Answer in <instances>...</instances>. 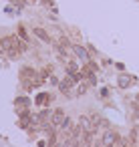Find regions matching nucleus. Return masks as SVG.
I'll list each match as a JSON object with an SVG mask.
<instances>
[{
    "instance_id": "nucleus-6",
    "label": "nucleus",
    "mask_w": 139,
    "mask_h": 147,
    "mask_svg": "<svg viewBox=\"0 0 139 147\" xmlns=\"http://www.w3.org/2000/svg\"><path fill=\"white\" fill-rule=\"evenodd\" d=\"M32 32H34V36H38V38H40L43 42H49V40H51V38H49V32H47L45 28H40V26H36V28H34Z\"/></svg>"
},
{
    "instance_id": "nucleus-5",
    "label": "nucleus",
    "mask_w": 139,
    "mask_h": 147,
    "mask_svg": "<svg viewBox=\"0 0 139 147\" xmlns=\"http://www.w3.org/2000/svg\"><path fill=\"white\" fill-rule=\"evenodd\" d=\"M73 51H75V55L81 59V61H85V63H89V55H87V51L83 49V47H79V45H75L73 47Z\"/></svg>"
},
{
    "instance_id": "nucleus-4",
    "label": "nucleus",
    "mask_w": 139,
    "mask_h": 147,
    "mask_svg": "<svg viewBox=\"0 0 139 147\" xmlns=\"http://www.w3.org/2000/svg\"><path fill=\"white\" fill-rule=\"evenodd\" d=\"M79 127L85 131V133H95V127H93V119H89V117H81L79 119Z\"/></svg>"
},
{
    "instance_id": "nucleus-10",
    "label": "nucleus",
    "mask_w": 139,
    "mask_h": 147,
    "mask_svg": "<svg viewBox=\"0 0 139 147\" xmlns=\"http://www.w3.org/2000/svg\"><path fill=\"white\" fill-rule=\"evenodd\" d=\"M18 34H20V38H22V40H26V42H28V36H26V30H24L22 26L18 28Z\"/></svg>"
},
{
    "instance_id": "nucleus-9",
    "label": "nucleus",
    "mask_w": 139,
    "mask_h": 147,
    "mask_svg": "<svg viewBox=\"0 0 139 147\" xmlns=\"http://www.w3.org/2000/svg\"><path fill=\"white\" fill-rule=\"evenodd\" d=\"M79 73V65L77 63H67V75H77Z\"/></svg>"
},
{
    "instance_id": "nucleus-11",
    "label": "nucleus",
    "mask_w": 139,
    "mask_h": 147,
    "mask_svg": "<svg viewBox=\"0 0 139 147\" xmlns=\"http://www.w3.org/2000/svg\"><path fill=\"white\" fill-rule=\"evenodd\" d=\"M16 105H28V99H24V97H18V99H16Z\"/></svg>"
},
{
    "instance_id": "nucleus-8",
    "label": "nucleus",
    "mask_w": 139,
    "mask_h": 147,
    "mask_svg": "<svg viewBox=\"0 0 139 147\" xmlns=\"http://www.w3.org/2000/svg\"><path fill=\"white\" fill-rule=\"evenodd\" d=\"M129 85H131V79H129L127 75H119V87H121V89H127Z\"/></svg>"
},
{
    "instance_id": "nucleus-7",
    "label": "nucleus",
    "mask_w": 139,
    "mask_h": 147,
    "mask_svg": "<svg viewBox=\"0 0 139 147\" xmlns=\"http://www.w3.org/2000/svg\"><path fill=\"white\" fill-rule=\"evenodd\" d=\"M38 107H43V105H47V103H51V95L49 93H38L36 95V101H34Z\"/></svg>"
},
{
    "instance_id": "nucleus-3",
    "label": "nucleus",
    "mask_w": 139,
    "mask_h": 147,
    "mask_svg": "<svg viewBox=\"0 0 139 147\" xmlns=\"http://www.w3.org/2000/svg\"><path fill=\"white\" fill-rule=\"evenodd\" d=\"M119 139H121V137H119V133H115V131H111V129H109V131L103 135V145H105V147L115 145V143H119Z\"/></svg>"
},
{
    "instance_id": "nucleus-2",
    "label": "nucleus",
    "mask_w": 139,
    "mask_h": 147,
    "mask_svg": "<svg viewBox=\"0 0 139 147\" xmlns=\"http://www.w3.org/2000/svg\"><path fill=\"white\" fill-rule=\"evenodd\" d=\"M77 83H79V81L75 79V75H67V77L59 83V91H61V93H67V91H71Z\"/></svg>"
},
{
    "instance_id": "nucleus-1",
    "label": "nucleus",
    "mask_w": 139,
    "mask_h": 147,
    "mask_svg": "<svg viewBox=\"0 0 139 147\" xmlns=\"http://www.w3.org/2000/svg\"><path fill=\"white\" fill-rule=\"evenodd\" d=\"M65 121H67V115H65V111H63V109H57V111H53V117H51V125H53L55 129H61Z\"/></svg>"
}]
</instances>
